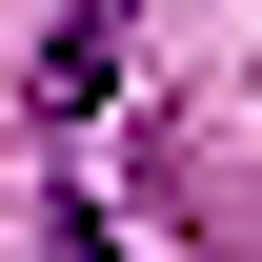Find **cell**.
Masks as SVG:
<instances>
[{"label":"cell","mask_w":262,"mask_h":262,"mask_svg":"<svg viewBox=\"0 0 262 262\" xmlns=\"http://www.w3.org/2000/svg\"><path fill=\"white\" fill-rule=\"evenodd\" d=\"M40 262H121V222H101V202H61V222H40Z\"/></svg>","instance_id":"2"},{"label":"cell","mask_w":262,"mask_h":262,"mask_svg":"<svg viewBox=\"0 0 262 262\" xmlns=\"http://www.w3.org/2000/svg\"><path fill=\"white\" fill-rule=\"evenodd\" d=\"M101 81H121V0H81V20H61V61H40V121H81Z\"/></svg>","instance_id":"1"}]
</instances>
